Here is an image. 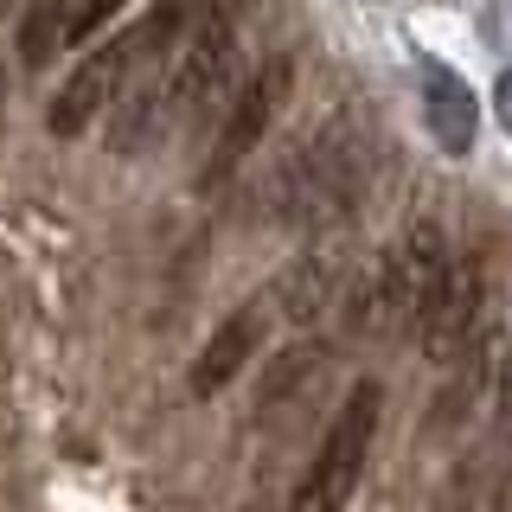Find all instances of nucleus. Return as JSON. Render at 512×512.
<instances>
[{"label":"nucleus","instance_id":"f257e3e1","mask_svg":"<svg viewBox=\"0 0 512 512\" xmlns=\"http://www.w3.org/2000/svg\"><path fill=\"white\" fill-rule=\"evenodd\" d=\"M448 269H455V256H448L442 231L436 224H410L404 237H397L391 250L378 256L372 269H365L359 295H352V320H359V333H404V327H423L429 308H436Z\"/></svg>","mask_w":512,"mask_h":512},{"label":"nucleus","instance_id":"f03ea898","mask_svg":"<svg viewBox=\"0 0 512 512\" xmlns=\"http://www.w3.org/2000/svg\"><path fill=\"white\" fill-rule=\"evenodd\" d=\"M378 410H384V391L372 378H359L346 391V404L333 410V423H327V436H320L314 461L301 468L288 512H346V500L359 493V480H365L372 442H378Z\"/></svg>","mask_w":512,"mask_h":512},{"label":"nucleus","instance_id":"7ed1b4c3","mask_svg":"<svg viewBox=\"0 0 512 512\" xmlns=\"http://www.w3.org/2000/svg\"><path fill=\"white\" fill-rule=\"evenodd\" d=\"M231 71H237V7H231V0H212V7L199 13V26L173 45L167 84H154L160 135L180 128V122H199L205 109L231 90Z\"/></svg>","mask_w":512,"mask_h":512},{"label":"nucleus","instance_id":"20e7f679","mask_svg":"<svg viewBox=\"0 0 512 512\" xmlns=\"http://www.w3.org/2000/svg\"><path fill=\"white\" fill-rule=\"evenodd\" d=\"M288 77H295V64L276 52L244 90L231 96V109H224V128H218V141H212V160H205V186H224L256 148H263V135H269V122H276V109L288 103Z\"/></svg>","mask_w":512,"mask_h":512},{"label":"nucleus","instance_id":"39448f33","mask_svg":"<svg viewBox=\"0 0 512 512\" xmlns=\"http://www.w3.org/2000/svg\"><path fill=\"white\" fill-rule=\"evenodd\" d=\"M128 64H135V45H128V32L122 39H109V45H96V52L77 64L71 77H64V90L52 96V135H84L90 128V116H103L109 103H116V84L128 77Z\"/></svg>","mask_w":512,"mask_h":512},{"label":"nucleus","instance_id":"423d86ee","mask_svg":"<svg viewBox=\"0 0 512 512\" xmlns=\"http://www.w3.org/2000/svg\"><path fill=\"white\" fill-rule=\"evenodd\" d=\"M480 314H487V288H480L474 263L468 269H448L436 308H429V320H423L429 359H436V365H461V359H468V352L480 346Z\"/></svg>","mask_w":512,"mask_h":512},{"label":"nucleus","instance_id":"0eeeda50","mask_svg":"<svg viewBox=\"0 0 512 512\" xmlns=\"http://www.w3.org/2000/svg\"><path fill=\"white\" fill-rule=\"evenodd\" d=\"M263 333H269V301H244V308L199 346V359H192V397H218L224 384L263 352Z\"/></svg>","mask_w":512,"mask_h":512},{"label":"nucleus","instance_id":"6e6552de","mask_svg":"<svg viewBox=\"0 0 512 512\" xmlns=\"http://www.w3.org/2000/svg\"><path fill=\"white\" fill-rule=\"evenodd\" d=\"M423 122H429V135H436L442 154H455V160L474 154V141H480V96L468 90V77H455L436 58H423Z\"/></svg>","mask_w":512,"mask_h":512},{"label":"nucleus","instance_id":"1a4fd4ad","mask_svg":"<svg viewBox=\"0 0 512 512\" xmlns=\"http://www.w3.org/2000/svg\"><path fill=\"white\" fill-rule=\"evenodd\" d=\"M71 20H77V0H32L26 26H20V64L26 71L52 64L58 45H71Z\"/></svg>","mask_w":512,"mask_h":512},{"label":"nucleus","instance_id":"9d476101","mask_svg":"<svg viewBox=\"0 0 512 512\" xmlns=\"http://www.w3.org/2000/svg\"><path fill=\"white\" fill-rule=\"evenodd\" d=\"M212 7V0H154V13L141 20L135 32H128V45H135V58H160L173 52V45L186 39L192 26H199V13Z\"/></svg>","mask_w":512,"mask_h":512},{"label":"nucleus","instance_id":"9b49d317","mask_svg":"<svg viewBox=\"0 0 512 512\" xmlns=\"http://www.w3.org/2000/svg\"><path fill=\"white\" fill-rule=\"evenodd\" d=\"M128 0H77V20H71V39H90L96 26H109Z\"/></svg>","mask_w":512,"mask_h":512},{"label":"nucleus","instance_id":"f8f14e48","mask_svg":"<svg viewBox=\"0 0 512 512\" xmlns=\"http://www.w3.org/2000/svg\"><path fill=\"white\" fill-rule=\"evenodd\" d=\"M500 436L512 442V340H506V359H500Z\"/></svg>","mask_w":512,"mask_h":512},{"label":"nucleus","instance_id":"ddd939ff","mask_svg":"<svg viewBox=\"0 0 512 512\" xmlns=\"http://www.w3.org/2000/svg\"><path fill=\"white\" fill-rule=\"evenodd\" d=\"M493 109H500V128L512 135V71H500V84H493Z\"/></svg>","mask_w":512,"mask_h":512},{"label":"nucleus","instance_id":"4468645a","mask_svg":"<svg viewBox=\"0 0 512 512\" xmlns=\"http://www.w3.org/2000/svg\"><path fill=\"white\" fill-rule=\"evenodd\" d=\"M0 13H7V0H0Z\"/></svg>","mask_w":512,"mask_h":512}]
</instances>
